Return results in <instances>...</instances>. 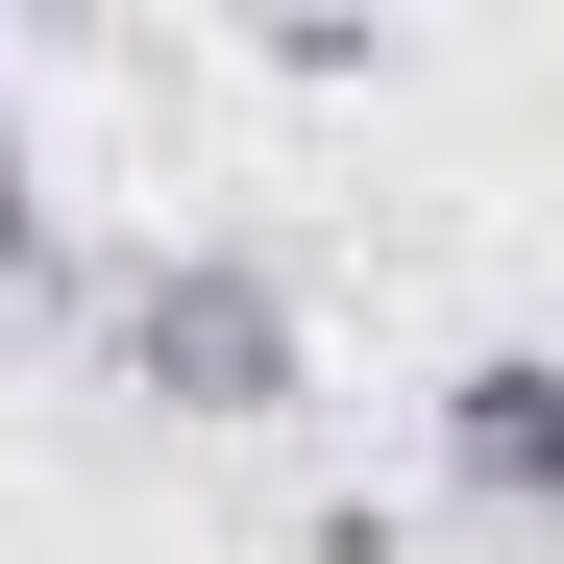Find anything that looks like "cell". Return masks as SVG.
<instances>
[{"instance_id":"1","label":"cell","mask_w":564,"mask_h":564,"mask_svg":"<svg viewBox=\"0 0 564 564\" xmlns=\"http://www.w3.org/2000/svg\"><path fill=\"white\" fill-rule=\"evenodd\" d=\"M123 393H172V417H295L319 393V319H295V270L270 246H123Z\"/></svg>"},{"instance_id":"2","label":"cell","mask_w":564,"mask_h":564,"mask_svg":"<svg viewBox=\"0 0 564 564\" xmlns=\"http://www.w3.org/2000/svg\"><path fill=\"white\" fill-rule=\"evenodd\" d=\"M442 491L491 516V540L564 516V368H540V344H466V368H442Z\"/></svg>"},{"instance_id":"3","label":"cell","mask_w":564,"mask_h":564,"mask_svg":"<svg viewBox=\"0 0 564 564\" xmlns=\"http://www.w3.org/2000/svg\"><path fill=\"white\" fill-rule=\"evenodd\" d=\"M50 270H74V246H50V197H25V123H0V295H50Z\"/></svg>"}]
</instances>
